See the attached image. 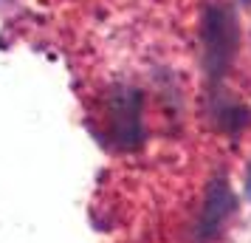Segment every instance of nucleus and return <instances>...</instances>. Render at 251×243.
Returning <instances> with one entry per match:
<instances>
[{
  "instance_id": "4",
  "label": "nucleus",
  "mask_w": 251,
  "mask_h": 243,
  "mask_svg": "<svg viewBox=\"0 0 251 243\" xmlns=\"http://www.w3.org/2000/svg\"><path fill=\"white\" fill-rule=\"evenodd\" d=\"M243 3H246V6H251V0H243Z\"/></svg>"
},
{
  "instance_id": "3",
  "label": "nucleus",
  "mask_w": 251,
  "mask_h": 243,
  "mask_svg": "<svg viewBox=\"0 0 251 243\" xmlns=\"http://www.w3.org/2000/svg\"><path fill=\"white\" fill-rule=\"evenodd\" d=\"M246 195L251 198V167H249V173H246Z\"/></svg>"
},
{
  "instance_id": "1",
  "label": "nucleus",
  "mask_w": 251,
  "mask_h": 243,
  "mask_svg": "<svg viewBox=\"0 0 251 243\" xmlns=\"http://www.w3.org/2000/svg\"><path fill=\"white\" fill-rule=\"evenodd\" d=\"M203 37V68L206 74L217 80L237 51V20L226 6H209L201 23Z\"/></svg>"
},
{
  "instance_id": "2",
  "label": "nucleus",
  "mask_w": 251,
  "mask_h": 243,
  "mask_svg": "<svg viewBox=\"0 0 251 243\" xmlns=\"http://www.w3.org/2000/svg\"><path fill=\"white\" fill-rule=\"evenodd\" d=\"M234 209V198H231V189L226 187V181H212L209 189H206L203 207H201V220H198V235L203 241H212L217 238V232L223 229L228 212Z\"/></svg>"
}]
</instances>
